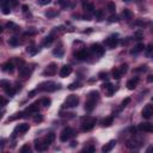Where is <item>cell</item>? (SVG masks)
<instances>
[{
    "label": "cell",
    "mask_w": 153,
    "mask_h": 153,
    "mask_svg": "<svg viewBox=\"0 0 153 153\" xmlns=\"http://www.w3.org/2000/svg\"><path fill=\"white\" fill-rule=\"evenodd\" d=\"M60 87V85H58L54 81H45L42 83L40 85V87H37V91H45V92H54Z\"/></svg>",
    "instance_id": "6da1fadb"
},
{
    "label": "cell",
    "mask_w": 153,
    "mask_h": 153,
    "mask_svg": "<svg viewBox=\"0 0 153 153\" xmlns=\"http://www.w3.org/2000/svg\"><path fill=\"white\" fill-rule=\"evenodd\" d=\"M96 125V118L93 117H84L83 118V125H81V129L84 132H89Z\"/></svg>",
    "instance_id": "7a4b0ae2"
},
{
    "label": "cell",
    "mask_w": 153,
    "mask_h": 153,
    "mask_svg": "<svg viewBox=\"0 0 153 153\" xmlns=\"http://www.w3.org/2000/svg\"><path fill=\"white\" fill-rule=\"evenodd\" d=\"M79 104V97L75 94H71L70 97H67V99L63 103L65 108H75Z\"/></svg>",
    "instance_id": "3957f363"
},
{
    "label": "cell",
    "mask_w": 153,
    "mask_h": 153,
    "mask_svg": "<svg viewBox=\"0 0 153 153\" xmlns=\"http://www.w3.org/2000/svg\"><path fill=\"white\" fill-rule=\"evenodd\" d=\"M73 135H74L73 129L71 128V127H66V128H63V130L61 132V134H60V140L63 141V142H66V141H68Z\"/></svg>",
    "instance_id": "277c9868"
},
{
    "label": "cell",
    "mask_w": 153,
    "mask_h": 153,
    "mask_svg": "<svg viewBox=\"0 0 153 153\" xmlns=\"http://www.w3.org/2000/svg\"><path fill=\"white\" fill-rule=\"evenodd\" d=\"M91 52L94 53V54L98 56H102L104 54V48H103V45L99 44V43H93V44L91 45Z\"/></svg>",
    "instance_id": "5b68a950"
},
{
    "label": "cell",
    "mask_w": 153,
    "mask_h": 153,
    "mask_svg": "<svg viewBox=\"0 0 153 153\" xmlns=\"http://www.w3.org/2000/svg\"><path fill=\"white\" fill-rule=\"evenodd\" d=\"M153 114V108L151 104H147L145 108L142 109V111H141V115H142L144 118H146V120H148V118H151V116H152Z\"/></svg>",
    "instance_id": "8992f818"
},
{
    "label": "cell",
    "mask_w": 153,
    "mask_h": 153,
    "mask_svg": "<svg viewBox=\"0 0 153 153\" xmlns=\"http://www.w3.org/2000/svg\"><path fill=\"white\" fill-rule=\"evenodd\" d=\"M71 73H72V67H71L70 65H65V66H62L61 70H60V76H61V78H66V76H68Z\"/></svg>",
    "instance_id": "52a82bcc"
},
{
    "label": "cell",
    "mask_w": 153,
    "mask_h": 153,
    "mask_svg": "<svg viewBox=\"0 0 153 153\" xmlns=\"http://www.w3.org/2000/svg\"><path fill=\"white\" fill-rule=\"evenodd\" d=\"M117 43H118L117 38H115V37H109V38H107V40L104 41V44L107 45L108 48H110V49L116 48V45H117Z\"/></svg>",
    "instance_id": "ba28073f"
},
{
    "label": "cell",
    "mask_w": 153,
    "mask_h": 153,
    "mask_svg": "<svg viewBox=\"0 0 153 153\" xmlns=\"http://www.w3.org/2000/svg\"><path fill=\"white\" fill-rule=\"evenodd\" d=\"M30 128V126L28 123H22V125H18L16 128H14V133H19V134H24L26 133Z\"/></svg>",
    "instance_id": "9c48e42d"
},
{
    "label": "cell",
    "mask_w": 153,
    "mask_h": 153,
    "mask_svg": "<svg viewBox=\"0 0 153 153\" xmlns=\"http://www.w3.org/2000/svg\"><path fill=\"white\" fill-rule=\"evenodd\" d=\"M96 103H97L96 101H93V99H89V98H87V101L85 102V110H86L87 112H91L94 108H96Z\"/></svg>",
    "instance_id": "30bf717a"
},
{
    "label": "cell",
    "mask_w": 153,
    "mask_h": 153,
    "mask_svg": "<svg viewBox=\"0 0 153 153\" xmlns=\"http://www.w3.org/2000/svg\"><path fill=\"white\" fill-rule=\"evenodd\" d=\"M102 87H103V90L107 92L108 97H111L112 93H114V91H115L114 86H112L111 84H110V83H105V84H103V85H102Z\"/></svg>",
    "instance_id": "8fae6325"
},
{
    "label": "cell",
    "mask_w": 153,
    "mask_h": 153,
    "mask_svg": "<svg viewBox=\"0 0 153 153\" xmlns=\"http://www.w3.org/2000/svg\"><path fill=\"white\" fill-rule=\"evenodd\" d=\"M37 112H38V102L29 105L26 108V110H25V114H29V115H34V114H37Z\"/></svg>",
    "instance_id": "7c38bea8"
},
{
    "label": "cell",
    "mask_w": 153,
    "mask_h": 153,
    "mask_svg": "<svg viewBox=\"0 0 153 153\" xmlns=\"http://www.w3.org/2000/svg\"><path fill=\"white\" fill-rule=\"evenodd\" d=\"M56 70H58V67H56V63L52 62V63H50V65H49V66L44 70V72H43V73H44V74H48V75H53V74L56 73Z\"/></svg>",
    "instance_id": "4fadbf2b"
},
{
    "label": "cell",
    "mask_w": 153,
    "mask_h": 153,
    "mask_svg": "<svg viewBox=\"0 0 153 153\" xmlns=\"http://www.w3.org/2000/svg\"><path fill=\"white\" fill-rule=\"evenodd\" d=\"M138 128H139V130H142V132H147V133L153 132V126L151 125V123H148V122H146V123H140Z\"/></svg>",
    "instance_id": "5bb4252c"
},
{
    "label": "cell",
    "mask_w": 153,
    "mask_h": 153,
    "mask_svg": "<svg viewBox=\"0 0 153 153\" xmlns=\"http://www.w3.org/2000/svg\"><path fill=\"white\" fill-rule=\"evenodd\" d=\"M35 150L38 151V152H44V151L48 150V145L43 141H36L35 142Z\"/></svg>",
    "instance_id": "9a60e30c"
},
{
    "label": "cell",
    "mask_w": 153,
    "mask_h": 153,
    "mask_svg": "<svg viewBox=\"0 0 153 153\" xmlns=\"http://www.w3.org/2000/svg\"><path fill=\"white\" fill-rule=\"evenodd\" d=\"M115 145H116V140H111V141H109L108 144H105L104 146L102 147V152H104V153L110 152V151H111L112 148L115 147Z\"/></svg>",
    "instance_id": "2e32d148"
},
{
    "label": "cell",
    "mask_w": 153,
    "mask_h": 153,
    "mask_svg": "<svg viewBox=\"0 0 153 153\" xmlns=\"http://www.w3.org/2000/svg\"><path fill=\"white\" fill-rule=\"evenodd\" d=\"M30 68L26 66H22L21 68H19V76H22V78H26V76L30 75Z\"/></svg>",
    "instance_id": "e0dca14e"
},
{
    "label": "cell",
    "mask_w": 153,
    "mask_h": 153,
    "mask_svg": "<svg viewBox=\"0 0 153 153\" xmlns=\"http://www.w3.org/2000/svg\"><path fill=\"white\" fill-rule=\"evenodd\" d=\"M138 83H139V78H133V79L127 81V87L129 90H134L136 87V85H138Z\"/></svg>",
    "instance_id": "ac0fdd59"
},
{
    "label": "cell",
    "mask_w": 153,
    "mask_h": 153,
    "mask_svg": "<svg viewBox=\"0 0 153 153\" xmlns=\"http://www.w3.org/2000/svg\"><path fill=\"white\" fill-rule=\"evenodd\" d=\"M13 70H14L13 63L10 62V61L3 65V71H4V72H7V73H12V72H13Z\"/></svg>",
    "instance_id": "d6986e66"
},
{
    "label": "cell",
    "mask_w": 153,
    "mask_h": 153,
    "mask_svg": "<svg viewBox=\"0 0 153 153\" xmlns=\"http://www.w3.org/2000/svg\"><path fill=\"white\" fill-rule=\"evenodd\" d=\"M54 140H55V134H54V133H49L48 135L44 138L43 142H45V144H47V145L49 146L50 144H53V141H54Z\"/></svg>",
    "instance_id": "ffe728a7"
},
{
    "label": "cell",
    "mask_w": 153,
    "mask_h": 153,
    "mask_svg": "<svg viewBox=\"0 0 153 153\" xmlns=\"http://www.w3.org/2000/svg\"><path fill=\"white\" fill-rule=\"evenodd\" d=\"M87 98L89 99H93V101L97 102L98 99H99V92L98 91H91V92H89V94H87Z\"/></svg>",
    "instance_id": "44dd1931"
},
{
    "label": "cell",
    "mask_w": 153,
    "mask_h": 153,
    "mask_svg": "<svg viewBox=\"0 0 153 153\" xmlns=\"http://www.w3.org/2000/svg\"><path fill=\"white\" fill-rule=\"evenodd\" d=\"M75 56L78 60H86L87 59V53L86 50H79L75 53Z\"/></svg>",
    "instance_id": "7402d4cb"
},
{
    "label": "cell",
    "mask_w": 153,
    "mask_h": 153,
    "mask_svg": "<svg viewBox=\"0 0 153 153\" xmlns=\"http://www.w3.org/2000/svg\"><path fill=\"white\" fill-rule=\"evenodd\" d=\"M144 49H145V45H144V43H139V44L136 45L135 48L130 50V54H138V53L142 52Z\"/></svg>",
    "instance_id": "603a6c76"
},
{
    "label": "cell",
    "mask_w": 153,
    "mask_h": 153,
    "mask_svg": "<svg viewBox=\"0 0 153 153\" xmlns=\"http://www.w3.org/2000/svg\"><path fill=\"white\" fill-rule=\"evenodd\" d=\"M53 54H54V55H56L58 58H62V55H63V49L61 48V45H60L59 48L56 47V48L53 50Z\"/></svg>",
    "instance_id": "cb8c5ba5"
},
{
    "label": "cell",
    "mask_w": 153,
    "mask_h": 153,
    "mask_svg": "<svg viewBox=\"0 0 153 153\" xmlns=\"http://www.w3.org/2000/svg\"><path fill=\"white\" fill-rule=\"evenodd\" d=\"M122 17L125 18V19H130V18L133 17V13L128 10V8H125L123 12H122Z\"/></svg>",
    "instance_id": "d4e9b609"
},
{
    "label": "cell",
    "mask_w": 153,
    "mask_h": 153,
    "mask_svg": "<svg viewBox=\"0 0 153 153\" xmlns=\"http://www.w3.org/2000/svg\"><path fill=\"white\" fill-rule=\"evenodd\" d=\"M8 44H10L11 47H17V45L19 44V40H18L17 37H11L10 40H8Z\"/></svg>",
    "instance_id": "484cf974"
},
{
    "label": "cell",
    "mask_w": 153,
    "mask_h": 153,
    "mask_svg": "<svg viewBox=\"0 0 153 153\" xmlns=\"http://www.w3.org/2000/svg\"><path fill=\"white\" fill-rule=\"evenodd\" d=\"M112 121H114V117H112V116L107 117L104 121H103V127H110V126L112 125Z\"/></svg>",
    "instance_id": "4316f807"
},
{
    "label": "cell",
    "mask_w": 153,
    "mask_h": 153,
    "mask_svg": "<svg viewBox=\"0 0 153 153\" xmlns=\"http://www.w3.org/2000/svg\"><path fill=\"white\" fill-rule=\"evenodd\" d=\"M50 103H52V101H50V98L45 97V98H42L41 99V104L44 107V108H48L49 105H50Z\"/></svg>",
    "instance_id": "83f0119b"
},
{
    "label": "cell",
    "mask_w": 153,
    "mask_h": 153,
    "mask_svg": "<svg viewBox=\"0 0 153 153\" xmlns=\"http://www.w3.org/2000/svg\"><path fill=\"white\" fill-rule=\"evenodd\" d=\"M11 84L8 80L6 79H0V87H3V89H7V87H10Z\"/></svg>",
    "instance_id": "f1b7e54d"
},
{
    "label": "cell",
    "mask_w": 153,
    "mask_h": 153,
    "mask_svg": "<svg viewBox=\"0 0 153 153\" xmlns=\"http://www.w3.org/2000/svg\"><path fill=\"white\" fill-rule=\"evenodd\" d=\"M84 8H85L86 12H92V11L94 10V6H93V4L86 3V4H84Z\"/></svg>",
    "instance_id": "f546056e"
},
{
    "label": "cell",
    "mask_w": 153,
    "mask_h": 153,
    "mask_svg": "<svg viewBox=\"0 0 153 153\" xmlns=\"http://www.w3.org/2000/svg\"><path fill=\"white\" fill-rule=\"evenodd\" d=\"M56 14H58V12H56L54 8H50V10H48L47 12H45V16L48 18H52V17H55Z\"/></svg>",
    "instance_id": "4dcf8cb0"
},
{
    "label": "cell",
    "mask_w": 153,
    "mask_h": 153,
    "mask_svg": "<svg viewBox=\"0 0 153 153\" xmlns=\"http://www.w3.org/2000/svg\"><path fill=\"white\" fill-rule=\"evenodd\" d=\"M53 41H54V36H53V35H49L48 37L44 38V41H43V45H49Z\"/></svg>",
    "instance_id": "1f68e13d"
},
{
    "label": "cell",
    "mask_w": 153,
    "mask_h": 153,
    "mask_svg": "<svg viewBox=\"0 0 153 153\" xmlns=\"http://www.w3.org/2000/svg\"><path fill=\"white\" fill-rule=\"evenodd\" d=\"M5 91H6V94H8V96H14V93H16V90H14L12 86H10V87H7V89H5Z\"/></svg>",
    "instance_id": "d6a6232c"
},
{
    "label": "cell",
    "mask_w": 153,
    "mask_h": 153,
    "mask_svg": "<svg viewBox=\"0 0 153 153\" xmlns=\"http://www.w3.org/2000/svg\"><path fill=\"white\" fill-rule=\"evenodd\" d=\"M112 75H114L115 79H120V78L122 76V73L120 72V70H118V68H116V70L112 71Z\"/></svg>",
    "instance_id": "836d02e7"
},
{
    "label": "cell",
    "mask_w": 153,
    "mask_h": 153,
    "mask_svg": "<svg viewBox=\"0 0 153 153\" xmlns=\"http://www.w3.org/2000/svg\"><path fill=\"white\" fill-rule=\"evenodd\" d=\"M26 50H28V53L29 54H31V55H35L36 53L38 52V48H36V47H28V49H26Z\"/></svg>",
    "instance_id": "e575fe53"
},
{
    "label": "cell",
    "mask_w": 153,
    "mask_h": 153,
    "mask_svg": "<svg viewBox=\"0 0 153 153\" xmlns=\"http://www.w3.org/2000/svg\"><path fill=\"white\" fill-rule=\"evenodd\" d=\"M118 70H120V72H121L122 74H125V73H127V71H128V66H127L126 63H123V65H121V66H120V68H118Z\"/></svg>",
    "instance_id": "d590c367"
},
{
    "label": "cell",
    "mask_w": 153,
    "mask_h": 153,
    "mask_svg": "<svg viewBox=\"0 0 153 153\" xmlns=\"http://www.w3.org/2000/svg\"><path fill=\"white\" fill-rule=\"evenodd\" d=\"M78 87H80V83L79 81H75V83L71 84L70 86H68V89H70V90H75V89H78Z\"/></svg>",
    "instance_id": "8d00e7d4"
},
{
    "label": "cell",
    "mask_w": 153,
    "mask_h": 153,
    "mask_svg": "<svg viewBox=\"0 0 153 153\" xmlns=\"http://www.w3.org/2000/svg\"><path fill=\"white\" fill-rule=\"evenodd\" d=\"M108 10L110 11V12H115V10H116V5H115V3H109L108 4Z\"/></svg>",
    "instance_id": "74e56055"
},
{
    "label": "cell",
    "mask_w": 153,
    "mask_h": 153,
    "mask_svg": "<svg viewBox=\"0 0 153 153\" xmlns=\"http://www.w3.org/2000/svg\"><path fill=\"white\" fill-rule=\"evenodd\" d=\"M0 7H1V8H3V7H10L8 6V0H0Z\"/></svg>",
    "instance_id": "f35d334b"
},
{
    "label": "cell",
    "mask_w": 153,
    "mask_h": 153,
    "mask_svg": "<svg viewBox=\"0 0 153 153\" xmlns=\"http://www.w3.org/2000/svg\"><path fill=\"white\" fill-rule=\"evenodd\" d=\"M146 71H147V66H140L139 68H135L134 72L138 73V72H146Z\"/></svg>",
    "instance_id": "ab89813d"
},
{
    "label": "cell",
    "mask_w": 153,
    "mask_h": 153,
    "mask_svg": "<svg viewBox=\"0 0 153 153\" xmlns=\"http://www.w3.org/2000/svg\"><path fill=\"white\" fill-rule=\"evenodd\" d=\"M21 152H22V153L30 152V146H29L28 144H26V145H24V146H23V147H22V148H21Z\"/></svg>",
    "instance_id": "60d3db41"
},
{
    "label": "cell",
    "mask_w": 153,
    "mask_h": 153,
    "mask_svg": "<svg viewBox=\"0 0 153 153\" xmlns=\"http://www.w3.org/2000/svg\"><path fill=\"white\" fill-rule=\"evenodd\" d=\"M18 5V0H8V6L10 7H16Z\"/></svg>",
    "instance_id": "b9f144b4"
},
{
    "label": "cell",
    "mask_w": 153,
    "mask_h": 153,
    "mask_svg": "<svg viewBox=\"0 0 153 153\" xmlns=\"http://www.w3.org/2000/svg\"><path fill=\"white\" fill-rule=\"evenodd\" d=\"M50 1H52V0H37V3L40 4V5H42V6H44V5H48V4H50Z\"/></svg>",
    "instance_id": "7bdbcfd3"
},
{
    "label": "cell",
    "mask_w": 153,
    "mask_h": 153,
    "mask_svg": "<svg viewBox=\"0 0 153 153\" xmlns=\"http://www.w3.org/2000/svg\"><path fill=\"white\" fill-rule=\"evenodd\" d=\"M102 17H103V11H102V10H98L97 12H96V18H97L98 21H101Z\"/></svg>",
    "instance_id": "ee69618b"
},
{
    "label": "cell",
    "mask_w": 153,
    "mask_h": 153,
    "mask_svg": "<svg viewBox=\"0 0 153 153\" xmlns=\"http://www.w3.org/2000/svg\"><path fill=\"white\" fill-rule=\"evenodd\" d=\"M109 22H110V23H114V22H118V17L116 16V14H115V16H110V17H109Z\"/></svg>",
    "instance_id": "f6af8a7d"
},
{
    "label": "cell",
    "mask_w": 153,
    "mask_h": 153,
    "mask_svg": "<svg viewBox=\"0 0 153 153\" xmlns=\"http://www.w3.org/2000/svg\"><path fill=\"white\" fill-rule=\"evenodd\" d=\"M129 103H130V98H126L125 101L122 102V107L125 108V107H127V105H128Z\"/></svg>",
    "instance_id": "bcb514c9"
},
{
    "label": "cell",
    "mask_w": 153,
    "mask_h": 153,
    "mask_svg": "<svg viewBox=\"0 0 153 153\" xmlns=\"http://www.w3.org/2000/svg\"><path fill=\"white\" fill-rule=\"evenodd\" d=\"M7 104V101L5 99V98L0 97V107H5V105Z\"/></svg>",
    "instance_id": "7dc6e473"
},
{
    "label": "cell",
    "mask_w": 153,
    "mask_h": 153,
    "mask_svg": "<svg viewBox=\"0 0 153 153\" xmlns=\"http://www.w3.org/2000/svg\"><path fill=\"white\" fill-rule=\"evenodd\" d=\"M1 10H3V13H4V14H8V13H10V12H11L10 7H3Z\"/></svg>",
    "instance_id": "c3c4849f"
},
{
    "label": "cell",
    "mask_w": 153,
    "mask_h": 153,
    "mask_svg": "<svg viewBox=\"0 0 153 153\" xmlns=\"http://www.w3.org/2000/svg\"><path fill=\"white\" fill-rule=\"evenodd\" d=\"M99 78H101L102 80H107L108 79V74L107 73H99Z\"/></svg>",
    "instance_id": "681fc988"
},
{
    "label": "cell",
    "mask_w": 153,
    "mask_h": 153,
    "mask_svg": "<svg viewBox=\"0 0 153 153\" xmlns=\"http://www.w3.org/2000/svg\"><path fill=\"white\" fill-rule=\"evenodd\" d=\"M94 150H96V148H94L93 146H89V147H86L84 151H86V152H94Z\"/></svg>",
    "instance_id": "f907efd6"
},
{
    "label": "cell",
    "mask_w": 153,
    "mask_h": 153,
    "mask_svg": "<svg viewBox=\"0 0 153 153\" xmlns=\"http://www.w3.org/2000/svg\"><path fill=\"white\" fill-rule=\"evenodd\" d=\"M6 26H7V28H14V29H18L17 26H16V25H14L13 23H12V22H8V23L6 24Z\"/></svg>",
    "instance_id": "816d5d0a"
},
{
    "label": "cell",
    "mask_w": 153,
    "mask_h": 153,
    "mask_svg": "<svg viewBox=\"0 0 153 153\" xmlns=\"http://www.w3.org/2000/svg\"><path fill=\"white\" fill-rule=\"evenodd\" d=\"M146 52H147V56H150L151 55V52H152V44H150L148 47H147Z\"/></svg>",
    "instance_id": "f5cc1de1"
},
{
    "label": "cell",
    "mask_w": 153,
    "mask_h": 153,
    "mask_svg": "<svg viewBox=\"0 0 153 153\" xmlns=\"http://www.w3.org/2000/svg\"><path fill=\"white\" fill-rule=\"evenodd\" d=\"M22 8H23V11H24V12H28V10H29V7L26 6V5H23V6H22Z\"/></svg>",
    "instance_id": "db71d44e"
},
{
    "label": "cell",
    "mask_w": 153,
    "mask_h": 153,
    "mask_svg": "<svg viewBox=\"0 0 153 153\" xmlns=\"http://www.w3.org/2000/svg\"><path fill=\"white\" fill-rule=\"evenodd\" d=\"M35 121H36V122L42 121V116H36V117H35Z\"/></svg>",
    "instance_id": "11a10c76"
},
{
    "label": "cell",
    "mask_w": 153,
    "mask_h": 153,
    "mask_svg": "<svg viewBox=\"0 0 153 153\" xmlns=\"http://www.w3.org/2000/svg\"><path fill=\"white\" fill-rule=\"evenodd\" d=\"M147 80H148V83H152V81H153V76L148 75V79H147Z\"/></svg>",
    "instance_id": "9f6ffc18"
},
{
    "label": "cell",
    "mask_w": 153,
    "mask_h": 153,
    "mask_svg": "<svg viewBox=\"0 0 153 153\" xmlns=\"http://www.w3.org/2000/svg\"><path fill=\"white\" fill-rule=\"evenodd\" d=\"M63 1H65V0H58V3L59 4H63Z\"/></svg>",
    "instance_id": "6f0895ef"
},
{
    "label": "cell",
    "mask_w": 153,
    "mask_h": 153,
    "mask_svg": "<svg viewBox=\"0 0 153 153\" xmlns=\"http://www.w3.org/2000/svg\"><path fill=\"white\" fill-rule=\"evenodd\" d=\"M75 145H76V142H75V141H73V142H72V147H74Z\"/></svg>",
    "instance_id": "680465c9"
},
{
    "label": "cell",
    "mask_w": 153,
    "mask_h": 153,
    "mask_svg": "<svg viewBox=\"0 0 153 153\" xmlns=\"http://www.w3.org/2000/svg\"><path fill=\"white\" fill-rule=\"evenodd\" d=\"M1 32H3V26L0 25V34H1Z\"/></svg>",
    "instance_id": "91938a15"
},
{
    "label": "cell",
    "mask_w": 153,
    "mask_h": 153,
    "mask_svg": "<svg viewBox=\"0 0 153 153\" xmlns=\"http://www.w3.org/2000/svg\"><path fill=\"white\" fill-rule=\"evenodd\" d=\"M123 1H128V0H123Z\"/></svg>",
    "instance_id": "94428289"
}]
</instances>
